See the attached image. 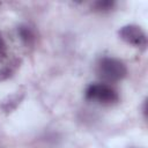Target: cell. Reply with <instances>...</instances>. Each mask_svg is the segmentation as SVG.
Wrapping results in <instances>:
<instances>
[{
  "mask_svg": "<svg viewBox=\"0 0 148 148\" xmlns=\"http://www.w3.org/2000/svg\"><path fill=\"white\" fill-rule=\"evenodd\" d=\"M114 7V1L112 0H99L94 3V8L97 12H109Z\"/></svg>",
  "mask_w": 148,
  "mask_h": 148,
  "instance_id": "5b68a950",
  "label": "cell"
},
{
  "mask_svg": "<svg viewBox=\"0 0 148 148\" xmlns=\"http://www.w3.org/2000/svg\"><path fill=\"white\" fill-rule=\"evenodd\" d=\"M86 98L103 105H112L119 101L118 92L108 83H92L84 91Z\"/></svg>",
  "mask_w": 148,
  "mask_h": 148,
  "instance_id": "7a4b0ae2",
  "label": "cell"
},
{
  "mask_svg": "<svg viewBox=\"0 0 148 148\" xmlns=\"http://www.w3.org/2000/svg\"><path fill=\"white\" fill-rule=\"evenodd\" d=\"M13 65L14 64H8V65H6L5 67H2L0 69V81L6 80V79H8L13 75V73L15 71V66H13Z\"/></svg>",
  "mask_w": 148,
  "mask_h": 148,
  "instance_id": "8992f818",
  "label": "cell"
},
{
  "mask_svg": "<svg viewBox=\"0 0 148 148\" xmlns=\"http://www.w3.org/2000/svg\"><path fill=\"white\" fill-rule=\"evenodd\" d=\"M96 72L103 81L111 83L123 80L127 74V68L121 60L112 57H105L98 61Z\"/></svg>",
  "mask_w": 148,
  "mask_h": 148,
  "instance_id": "6da1fadb",
  "label": "cell"
},
{
  "mask_svg": "<svg viewBox=\"0 0 148 148\" xmlns=\"http://www.w3.org/2000/svg\"><path fill=\"white\" fill-rule=\"evenodd\" d=\"M119 37L127 44L145 50L147 46V35L146 32L135 24H127L124 25L119 30Z\"/></svg>",
  "mask_w": 148,
  "mask_h": 148,
  "instance_id": "3957f363",
  "label": "cell"
},
{
  "mask_svg": "<svg viewBox=\"0 0 148 148\" xmlns=\"http://www.w3.org/2000/svg\"><path fill=\"white\" fill-rule=\"evenodd\" d=\"M17 34L22 43L27 46H30L36 42V34L29 25H25V24L20 25L17 28Z\"/></svg>",
  "mask_w": 148,
  "mask_h": 148,
  "instance_id": "277c9868",
  "label": "cell"
},
{
  "mask_svg": "<svg viewBox=\"0 0 148 148\" xmlns=\"http://www.w3.org/2000/svg\"><path fill=\"white\" fill-rule=\"evenodd\" d=\"M7 57V45L6 42L3 40L2 36L0 35V62Z\"/></svg>",
  "mask_w": 148,
  "mask_h": 148,
  "instance_id": "52a82bcc",
  "label": "cell"
}]
</instances>
